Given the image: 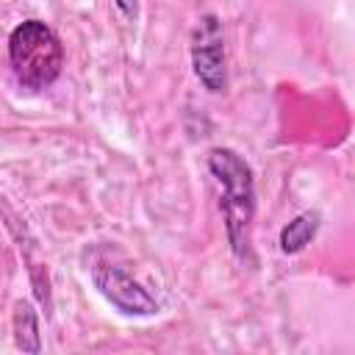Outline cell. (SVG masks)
<instances>
[{
	"mask_svg": "<svg viewBox=\"0 0 355 355\" xmlns=\"http://www.w3.org/2000/svg\"><path fill=\"white\" fill-rule=\"evenodd\" d=\"M208 172L219 186V205L230 250L244 258L250 250V227L255 216V178L250 164L230 147H214L208 153Z\"/></svg>",
	"mask_w": 355,
	"mask_h": 355,
	"instance_id": "cell-1",
	"label": "cell"
},
{
	"mask_svg": "<svg viewBox=\"0 0 355 355\" xmlns=\"http://www.w3.org/2000/svg\"><path fill=\"white\" fill-rule=\"evenodd\" d=\"M8 61L14 78L33 92L53 86L64 67V47L42 19L19 22L8 36Z\"/></svg>",
	"mask_w": 355,
	"mask_h": 355,
	"instance_id": "cell-2",
	"label": "cell"
},
{
	"mask_svg": "<svg viewBox=\"0 0 355 355\" xmlns=\"http://www.w3.org/2000/svg\"><path fill=\"white\" fill-rule=\"evenodd\" d=\"M86 269L92 275L94 288L125 316H153L158 313V300L125 269L119 266L103 247H94L86 255Z\"/></svg>",
	"mask_w": 355,
	"mask_h": 355,
	"instance_id": "cell-3",
	"label": "cell"
},
{
	"mask_svg": "<svg viewBox=\"0 0 355 355\" xmlns=\"http://www.w3.org/2000/svg\"><path fill=\"white\" fill-rule=\"evenodd\" d=\"M191 67L202 89L219 94L227 89V67H225V31L214 14L197 19L191 31Z\"/></svg>",
	"mask_w": 355,
	"mask_h": 355,
	"instance_id": "cell-4",
	"label": "cell"
},
{
	"mask_svg": "<svg viewBox=\"0 0 355 355\" xmlns=\"http://www.w3.org/2000/svg\"><path fill=\"white\" fill-rule=\"evenodd\" d=\"M316 230H319V214H316V211L297 214V216H294V219L280 230V239H277L280 252H286V255L302 252V250L313 241Z\"/></svg>",
	"mask_w": 355,
	"mask_h": 355,
	"instance_id": "cell-5",
	"label": "cell"
},
{
	"mask_svg": "<svg viewBox=\"0 0 355 355\" xmlns=\"http://www.w3.org/2000/svg\"><path fill=\"white\" fill-rule=\"evenodd\" d=\"M14 338L22 352H39L42 338H39V319L31 302H17L14 305Z\"/></svg>",
	"mask_w": 355,
	"mask_h": 355,
	"instance_id": "cell-6",
	"label": "cell"
},
{
	"mask_svg": "<svg viewBox=\"0 0 355 355\" xmlns=\"http://www.w3.org/2000/svg\"><path fill=\"white\" fill-rule=\"evenodd\" d=\"M116 3V8L125 14V17H136V6H139V0H114Z\"/></svg>",
	"mask_w": 355,
	"mask_h": 355,
	"instance_id": "cell-7",
	"label": "cell"
}]
</instances>
